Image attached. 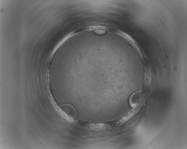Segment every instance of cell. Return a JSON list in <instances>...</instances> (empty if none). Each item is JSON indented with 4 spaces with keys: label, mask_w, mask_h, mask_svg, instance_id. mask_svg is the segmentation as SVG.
Here are the masks:
<instances>
[{
    "label": "cell",
    "mask_w": 187,
    "mask_h": 149,
    "mask_svg": "<svg viewBox=\"0 0 187 149\" xmlns=\"http://www.w3.org/2000/svg\"><path fill=\"white\" fill-rule=\"evenodd\" d=\"M61 110L62 113L67 117H71L76 119L77 117V113L75 108L71 105L64 104L60 106Z\"/></svg>",
    "instance_id": "6da1fadb"
},
{
    "label": "cell",
    "mask_w": 187,
    "mask_h": 149,
    "mask_svg": "<svg viewBox=\"0 0 187 149\" xmlns=\"http://www.w3.org/2000/svg\"><path fill=\"white\" fill-rule=\"evenodd\" d=\"M141 90L136 91L132 93L130 96L129 100L130 105L132 107L135 106L140 101L141 95Z\"/></svg>",
    "instance_id": "7a4b0ae2"
}]
</instances>
